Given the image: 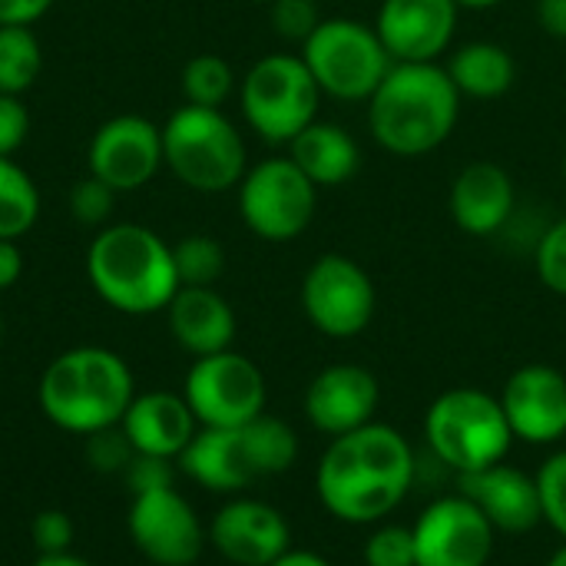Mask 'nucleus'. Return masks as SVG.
<instances>
[{"instance_id":"5","label":"nucleus","mask_w":566,"mask_h":566,"mask_svg":"<svg viewBox=\"0 0 566 566\" xmlns=\"http://www.w3.org/2000/svg\"><path fill=\"white\" fill-rule=\"evenodd\" d=\"M298 461V434L272 415H259L242 428H199L179 454L189 481L216 494H239L262 478L292 471Z\"/></svg>"},{"instance_id":"22","label":"nucleus","mask_w":566,"mask_h":566,"mask_svg":"<svg viewBox=\"0 0 566 566\" xmlns=\"http://www.w3.org/2000/svg\"><path fill=\"white\" fill-rule=\"evenodd\" d=\"M119 431L133 454L179 461V454L189 448V441L199 431V421L182 395L172 391H146L136 395L126 408Z\"/></svg>"},{"instance_id":"28","label":"nucleus","mask_w":566,"mask_h":566,"mask_svg":"<svg viewBox=\"0 0 566 566\" xmlns=\"http://www.w3.org/2000/svg\"><path fill=\"white\" fill-rule=\"evenodd\" d=\"M182 96L192 106H212L222 109V103L235 93V73L229 66V60H222L219 53H196L186 66H182Z\"/></svg>"},{"instance_id":"1","label":"nucleus","mask_w":566,"mask_h":566,"mask_svg":"<svg viewBox=\"0 0 566 566\" xmlns=\"http://www.w3.org/2000/svg\"><path fill=\"white\" fill-rule=\"evenodd\" d=\"M415 484V451L391 424H365L332 438L318 468L315 494L342 524H378L401 507Z\"/></svg>"},{"instance_id":"8","label":"nucleus","mask_w":566,"mask_h":566,"mask_svg":"<svg viewBox=\"0 0 566 566\" xmlns=\"http://www.w3.org/2000/svg\"><path fill=\"white\" fill-rule=\"evenodd\" d=\"M302 60L322 96L338 103H368L395 66L375 23L355 17H325L302 43Z\"/></svg>"},{"instance_id":"35","label":"nucleus","mask_w":566,"mask_h":566,"mask_svg":"<svg viewBox=\"0 0 566 566\" xmlns=\"http://www.w3.org/2000/svg\"><path fill=\"white\" fill-rule=\"evenodd\" d=\"M30 537L40 554H66L73 547L76 527L66 511H40L30 524Z\"/></svg>"},{"instance_id":"3","label":"nucleus","mask_w":566,"mask_h":566,"mask_svg":"<svg viewBox=\"0 0 566 566\" xmlns=\"http://www.w3.org/2000/svg\"><path fill=\"white\" fill-rule=\"evenodd\" d=\"M136 398L129 365L99 345H80L56 355L36 385L40 411L66 434L93 438L119 428L126 408Z\"/></svg>"},{"instance_id":"16","label":"nucleus","mask_w":566,"mask_h":566,"mask_svg":"<svg viewBox=\"0 0 566 566\" xmlns=\"http://www.w3.org/2000/svg\"><path fill=\"white\" fill-rule=\"evenodd\" d=\"M209 544L229 564L272 566L292 551V527L279 507L255 497H235L216 511Z\"/></svg>"},{"instance_id":"47","label":"nucleus","mask_w":566,"mask_h":566,"mask_svg":"<svg viewBox=\"0 0 566 566\" xmlns=\"http://www.w3.org/2000/svg\"><path fill=\"white\" fill-rule=\"evenodd\" d=\"M564 179H566V153H564Z\"/></svg>"},{"instance_id":"27","label":"nucleus","mask_w":566,"mask_h":566,"mask_svg":"<svg viewBox=\"0 0 566 566\" xmlns=\"http://www.w3.org/2000/svg\"><path fill=\"white\" fill-rule=\"evenodd\" d=\"M43 70V50L30 27H0V93L23 96Z\"/></svg>"},{"instance_id":"2","label":"nucleus","mask_w":566,"mask_h":566,"mask_svg":"<svg viewBox=\"0 0 566 566\" xmlns=\"http://www.w3.org/2000/svg\"><path fill=\"white\" fill-rule=\"evenodd\" d=\"M371 139L398 156L418 159L441 149L461 119V93L448 70L434 63H395L368 99Z\"/></svg>"},{"instance_id":"6","label":"nucleus","mask_w":566,"mask_h":566,"mask_svg":"<svg viewBox=\"0 0 566 566\" xmlns=\"http://www.w3.org/2000/svg\"><path fill=\"white\" fill-rule=\"evenodd\" d=\"M163 159L192 192L219 196L242 182L249 153L239 126L212 106H179L163 126Z\"/></svg>"},{"instance_id":"17","label":"nucleus","mask_w":566,"mask_h":566,"mask_svg":"<svg viewBox=\"0 0 566 566\" xmlns=\"http://www.w3.org/2000/svg\"><path fill=\"white\" fill-rule=\"evenodd\" d=\"M458 13L454 0H381L375 30L395 63H434L454 43Z\"/></svg>"},{"instance_id":"29","label":"nucleus","mask_w":566,"mask_h":566,"mask_svg":"<svg viewBox=\"0 0 566 566\" xmlns=\"http://www.w3.org/2000/svg\"><path fill=\"white\" fill-rule=\"evenodd\" d=\"M179 285H216L226 272V249L212 235H186L172 245Z\"/></svg>"},{"instance_id":"13","label":"nucleus","mask_w":566,"mask_h":566,"mask_svg":"<svg viewBox=\"0 0 566 566\" xmlns=\"http://www.w3.org/2000/svg\"><path fill=\"white\" fill-rule=\"evenodd\" d=\"M126 527L136 551L156 566L196 564L209 541V531L202 527L196 507L176 488L133 494Z\"/></svg>"},{"instance_id":"30","label":"nucleus","mask_w":566,"mask_h":566,"mask_svg":"<svg viewBox=\"0 0 566 566\" xmlns=\"http://www.w3.org/2000/svg\"><path fill=\"white\" fill-rule=\"evenodd\" d=\"M534 265H537L541 285L566 298V216L554 219L541 232L537 249H534Z\"/></svg>"},{"instance_id":"34","label":"nucleus","mask_w":566,"mask_h":566,"mask_svg":"<svg viewBox=\"0 0 566 566\" xmlns=\"http://www.w3.org/2000/svg\"><path fill=\"white\" fill-rule=\"evenodd\" d=\"M113 206H116V192L96 176H86L70 189V212L83 226H106V219L113 216Z\"/></svg>"},{"instance_id":"25","label":"nucleus","mask_w":566,"mask_h":566,"mask_svg":"<svg viewBox=\"0 0 566 566\" xmlns=\"http://www.w3.org/2000/svg\"><path fill=\"white\" fill-rule=\"evenodd\" d=\"M444 70L454 80L458 93L471 99H501L517 80V63L511 50L494 40L461 43L444 63Z\"/></svg>"},{"instance_id":"46","label":"nucleus","mask_w":566,"mask_h":566,"mask_svg":"<svg viewBox=\"0 0 566 566\" xmlns=\"http://www.w3.org/2000/svg\"><path fill=\"white\" fill-rule=\"evenodd\" d=\"M252 3H272V0H252Z\"/></svg>"},{"instance_id":"15","label":"nucleus","mask_w":566,"mask_h":566,"mask_svg":"<svg viewBox=\"0 0 566 566\" xmlns=\"http://www.w3.org/2000/svg\"><path fill=\"white\" fill-rule=\"evenodd\" d=\"M86 166H90V176L106 182L113 192L143 189L166 166L163 126L136 113L106 119L90 139Z\"/></svg>"},{"instance_id":"32","label":"nucleus","mask_w":566,"mask_h":566,"mask_svg":"<svg viewBox=\"0 0 566 566\" xmlns=\"http://www.w3.org/2000/svg\"><path fill=\"white\" fill-rule=\"evenodd\" d=\"M544 521L566 541V451L551 454L537 471Z\"/></svg>"},{"instance_id":"9","label":"nucleus","mask_w":566,"mask_h":566,"mask_svg":"<svg viewBox=\"0 0 566 566\" xmlns=\"http://www.w3.org/2000/svg\"><path fill=\"white\" fill-rule=\"evenodd\" d=\"M322 90L302 53H269L249 66L239 83V106L252 133L272 146H289L318 119Z\"/></svg>"},{"instance_id":"41","label":"nucleus","mask_w":566,"mask_h":566,"mask_svg":"<svg viewBox=\"0 0 566 566\" xmlns=\"http://www.w3.org/2000/svg\"><path fill=\"white\" fill-rule=\"evenodd\" d=\"M272 566H332L325 557L312 554V551H289L285 557H279Z\"/></svg>"},{"instance_id":"39","label":"nucleus","mask_w":566,"mask_h":566,"mask_svg":"<svg viewBox=\"0 0 566 566\" xmlns=\"http://www.w3.org/2000/svg\"><path fill=\"white\" fill-rule=\"evenodd\" d=\"M23 275V252L17 239H0V292L13 289Z\"/></svg>"},{"instance_id":"31","label":"nucleus","mask_w":566,"mask_h":566,"mask_svg":"<svg viewBox=\"0 0 566 566\" xmlns=\"http://www.w3.org/2000/svg\"><path fill=\"white\" fill-rule=\"evenodd\" d=\"M365 566H418L411 527L381 524V527L365 541Z\"/></svg>"},{"instance_id":"11","label":"nucleus","mask_w":566,"mask_h":566,"mask_svg":"<svg viewBox=\"0 0 566 566\" xmlns=\"http://www.w3.org/2000/svg\"><path fill=\"white\" fill-rule=\"evenodd\" d=\"M375 308V282L352 255L325 252L308 265L302 279V312L325 338L345 342L361 335L371 325Z\"/></svg>"},{"instance_id":"14","label":"nucleus","mask_w":566,"mask_h":566,"mask_svg":"<svg viewBox=\"0 0 566 566\" xmlns=\"http://www.w3.org/2000/svg\"><path fill=\"white\" fill-rule=\"evenodd\" d=\"M418 566H488L497 531L464 494L438 497L411 527Z\"/></svg>"},{"instance_id":"23","label":"nucleus","mask_w":566,"mask_h":566,"mask_svg":"<svg viewBox=\"0 0 566 566\" xmlns=\"http://www.w3.org/2000/svg\"><path fill=\"white\" fill-rule=\"evenodd\" d=\"M166 315L176 345L196 358L229 352L235 342V312L212 285H179Z\"/></svg>"},{"instance_id":"44","label":"nucleus","mask_w":566,"mask_h":566,"mask_svg":"<svg viewBox=\"0 0 566 566\" xmlns=\"http://www.w3.org/2000/svg\"><path fill=\"white\" fill-rule=\"evenodd\" d=\"M547 566H566V547H560V551H557V554L551 557V564H547Z\"/></svg>"},{"instance_id":"26","label":"nucleus","mask_w":566,"mask_h":566,"mask_svg":"<svg viewBox=\"0 0 566 566\" xmlns=\"http://www.w3.org/2000/svg\"><path fill=\"white\" fill-rule=\"evenodd\" d=\"M40 216L36 182L10 156H0V239H20Z\"/></svg>"},{"instance_id":"12","label":"nucleus","mask_w":566,"mask_h":566,"mask_svg":"<svg viewBox=\"0 0 566 566\" xmlns=\"http://www.w3.org/2000/svg\"><path fill=\"white\" fill-rule=\"evenodd\" d=\"M182 398L192 408L199 428H242L265 415L269 391L259 365L229 348L192 361Z\"/></svg>"},{"instance_id":"18","label":"nucleus","mask_w":566,"mask_h":566,"mask_svg":"<svg viewBox=\"0 0 566 566\" xmlns=\"http://www.w3.org/2000/svg\"><path fill=\"white\" fill-rule=\"evenodd\" d=\"M381 405V385L365 365H328L322 368L305 391V418L315 431L342 438L375 421Z\"/></svg>"},{"instance_id":"21","label":"nucleus","mask_w":566,"mask_h":566,"mask_svg":"<svg viewBox=\"0 0 566 566\" xmlns=\"http://www.w3.org/2000/svg\"><path fill=\"white\" fill-rule=\"evenodd\" d=\"M461 494L478 504V511L501 534H527L544 521L537 478L504 461L474 474H461Z\"/></svg>"},{"instance_id":"4","label":"nucleus","mask_w":566,"mask_h":566,"mask_svg":"<svg viewBox=\"0 0 566 566\" xmlns=\"http://www.w3.org/2000/svg\"><path fill=\"white\" fill-rule=\"evenodd\" d=\"M86 279L93 292L123 315L166 312L179 292L172 245L136 222L103 226L86 249Z\"/></svg>"},{"instance_id":"19","label":"nucleus","mask_w":566,"mask_h":566,"mask_svg":"<svg viewBox=\"0 0 566 566\" xmlns=\"http://www.w3.org/2000/svg\"><path fill=\"white\" fill-rule=\"evenodd\" d=\"M501 408L517 441L557 444L566 438V375L554 365L517 368L501 391Z\"/></svg>"},{"instance_id":"20","label":"nucleus","mask_w":566,"mask_h":566,"mask_svg":"<svg viewBox=\"0 0 566 566\" xmlns=\"http://www.w3.org/2000/svg\"><path fill=\"white\" fill-rule=\"evenodd\" d=\"M448 212L454 226L468 235H478V239L497 235L517 212L514 176L494 159L468 163L451 182Z\"/></svg>"},{"instance_id":"43","label":"nucleus","mask_w":566,"mask_h":566,"mask_svg":"<svg viewBox=\"0 0 566 566\" xmlns=\"http://www.w3.org/2000/svg\"><path fill=\"white\" fill-rule=\"evenodd\" d=\"M461 10H494V7H501L504 0H454Z\"/></svg>"},{"instance_id":"7","label":"nucleus","mask_w":566,"mask_h":566,"mask_svg":"<svg viewBox=\"0 0 566 566\" xmlns=\"http://www.w3.org/2000/svg\"><path fill=\"white\" fill-rule=\"evenodd\" d=\"M424 441L434 458L458 474L501 464L517 441L501 398L481 388H451L431 401L424 415Z\"/></svg>"},{"instance_id":"38","label":"nucleus","mask_w":566,"mask_h":566,"mask_svg":"<svg viewBox=\"0 0 566 566\" xmlns=\"http://www.w3.org/2000/svg\"><path fill=\"white\" fill-rule=\"evenodd\" d=\"M50 7L53 0H0V27H30Z\"/></svg>"},{"instance_id":"24","label":"nucleus","mask_w":566,"mask_h":566,"mask_svg":"<svg viewBox=\"0 0 566 566\" xmlns=\"http://www.w3.org/2000/svg\"><path fill=\"white\" fill-rule=\"evenodd\" d=\"M289 159L318 189H338L361 169V146L342 123L315 119L289 143Z\"/></svg>"},{"instance_id":"33","label":"nucleus","mask_w":566,"mask_h":566,"mask_svg":"<svg viewBox=\"0 0 566 566\" xmlns=\"http://www.w3.org/2000/svg\"><path fill=\"white\" fill-rule=\"evenodd\" d=\"M269 20H272V30L282 40L305 43L325 17H322L315 0H272L269 3Z\"/></svg>"},{"instance_id":"37","label":"nucleus","mask_w":566,"mask_h":566,"mask_svg":"<svg viewBox=\"0 0 566 566\" xmlns=\"http://www.w3.org/2000/svg\"><path fill=\"white\" fill-rule=\"evenodd\" d=\"M123 474H126V484H129L133 494L156 491V488H172V461H163V458L133 454Z\"/></svg>"},{"instance_id":"10","label":"nucleus","mask_w":566,"mask_h":566,"mask_svg":"<svg viewBox=\"0 0 566 566\" xmlns=\"http://www.w3.org/2000/svg\"><path fill=\"white\" fill-rule=\"evenodd\" d=\"M239 189V216L262 242H295L315 219L318 186L289 159L272 156L245 169Z\"/></svg>"},{"instance_id":"40","label":"nucleus","mask_w":566,"mask_h":566,"mask_svg":"<svg viewBox=\"0 0 566 566\" xmlns=\"http://www.w3.org/2000/svg\"><path fill=\"white\" fill-rule=\"evenodd\" d=\"M537 20L551 36L566 40V0H537Z\"/></svg>"},{"instance_id":"45","label":"nucleus","mask_w":566,"mask_h":566,"mask_svg":"<svg viewBox=\"0 0 566 566\" xmlns=\"http://www.w3.org/2000/svg\"><path fill=\"white\" fill-rule=\"evenodd\" d=\"M0 345H3V315H0Z\"/></svg>"},{"instance_id":"42","label":"nucleus","mask_w":566,"mask_h":566,"mask_svg":"<svg viewBox=\"0 0 566 566\" xmlns=\"http://www.w3.org/2000/svg\"><path fill=\"white\" fill-rule=\"evenodd\" d=\"M33 566H93V564H90V560H83V557H76L73 551H66V554H40Z\"/></svg>"},{"instance_id":"36","label":"nucleus","mask_w":566,"mask_h":566,"mask_svg":"<svg viewBox=\"0 0 566 566\" xmlns=\"http://www.w3.org/2000/svg\"><path fill=\"white\" fill-rule=\"evenodd\" d=\"M30 133V113L20 96L0 93V156H13Z\"/></svg>"}]
</instances>
